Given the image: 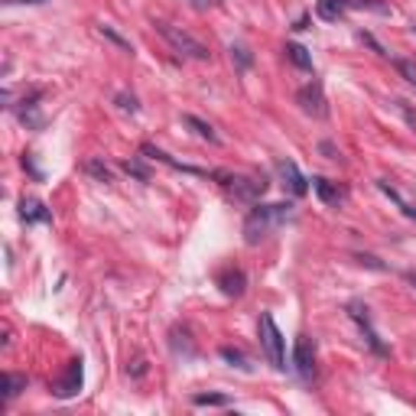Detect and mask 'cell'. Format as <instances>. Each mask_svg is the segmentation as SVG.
Instances as JSON below:
<instances>
[{"label":"cell","instance_id":"obj_1","mask_svg":"<svg viewBox=\"0 0 416 416\" xmlns=\"http://www.w3.org/2000/svg\"><path fill=\"white\" fill-rule=\"evenodd\" d=\"M293 215L289 202H273V205H257L254 212L244 218V241L247 244H260L273 228H280L283 221Z\"/></svg>","mask_w":416,"mask_h":416},{"label":"cell","instance_id":"obj_2","mask_svg":"<svg viewBox=\"0 0 416 416\" xmlns=\"http://www.w3.org/2000/svg\"><path fill=\"white\" fill-rule=\"evenodd\" d=\"M156 33H160L163 39H166V43L179 52V56L196 59V62L208 59V46H205L202 39H196L192 33H186V30H179V26H172V23H156Z\"/></svg>","mask_w":416,"mask_h":416},{"label":"cell","instance_id":"obj_3","mask_svg":"<svg viewBox=\"0 0 416 416\" xmlns=\"http://www.w3.org/2000/svg\"><path fill=\"white\" fill-rule=\"evenodd\" d=\"M260 345H263V351H267V358H270V365L277 367V371H283V367H286V355H283V332L277 329V322H273L270 313L260 315Z\"/></svg>","mask_w":416,"mask_h":416},{"label":"cell","instance_id":"obj_4","mask_svg":"<svg viewBox=\"0 0 416 416\" xmlns=\"http://www.w3.org/2000/svg\"><path fill=\"white\" fill-rule=\"evenodd\" d=\"M82 381H85V371H82V358H75V361H68L65 374H62L59 381L52 384V393H56L59 400L75 397V393L82 391Z\"/></svg>","mask_w":416,"mask_h":416},{"label":"cell","instance_id":"obj_5","mask_svg":"<svg viewBox=\"0 0 416 416\" xmlns=\"http://www.w3.org/2000/svg\"><path fill=\"white\" fill-rule=\"evenodd\" d=\"M296 101L303 104V111L313 114V118H325V114H329V108H325V94H322V85H319V82H309V85L299 88Z\"/></svg>","mask_w":416,"mask_h":416},{"label":"cell","instance_id":"obj_6","mask_svg":"<svg viewBox=\"0 0 416 416\" xmlns=\"http://www.w3.org/2000/svg\"><path fill=\"white\" fill-rule=\"evenodd\" d=\"M228 186H231V192H234V198H241V202H257V198L267 192V179L241 176V179H231Z\"/></svg>","mask_w":416,"mask_h":416},{"label":"cell","instance_id":"obj_7","mask_svg":"<svg viewBox=\"0 0 416 416\" xmlns=\"http://www.w3.org/2000/svg\"><path fill=\"white\" fill-rule=\"evenodd\" d=\"M293 365H296V371H299V377H303V381H309V377L315 374V355H313V345H309L306 335H303V339H296Z\"/></svg>","mask_w":416,"mask_h":416},{"label":"cell","instance_id":"obj_8","mask_svg":"<svg viewBox=\"0 0 416 416\" xmlns=\"http://www.w3.org/2000/svg\"><path fill=\"white\" fill-rule=\"evenodd\" d=\"M277 170H280V176H283V186H289V192H293V196H306L309 179L296 170V163L280 160V163H277Z\"/></svg>","mask_w":416,"mask_h":416},{"label":"cell","instance_id":"obj_9","mask_svg":"<svg viewBox=\"0 0 416 416\" xmlns=\"http://www.w3.org/2000/svg\"><path fill=\"white\" fill-rule=\"evenodd\" d=\"M351 319H355L358 325H361V329H365V339H367V345H371L374 351H377V355H384V345H381V339H377V332L371 329V315H367V306H361V303H351Z\"/></svg>","mask_w":416,"mask_h":416},{"label":"cell","instance_id":"obj_10","mask_svg":"<svg viewBox=\"0 0 416 416\" xmlns=\"http://www.w3.org/2000/svg\"><path fill=\"white\" fill-rule=\"evenodd\" d=\"M313 189H315V196L322 198L325 205H341V202H345V189H341L339 182H329V179L315 176L313 179Z\"/></svg>","mask_w":416,"mask_h":416},{"label":"cell","instance_id":"obj_11","mask_svg":"<svg viewBox=\"0 0 416 416\" xmlns=\"http://www.w3.org/2000/svg\"><path fill=\"white\" fill-rule=\"evenodd\" d=\"M26 374H13V371H7L4 377H0V400H13V397H20V393L26 391Z\"/></svg>","mask_w":416,"mask_h":416},{"label":"cell","instance_id":"obj_12","mask_svg":"<svg viewBox=\"0 0 416 416\" xmlns=\"http://www.w3.org/2000/svg\"><path fill=\"white\" fill-rule=\"evenodd\" d=\"M244 273L241 270H234V267H225V270L218 273V286L228 293V296H241L244 293Z\"/></svg>","mask_w":416,"mask_h":416},{"label":"cell","instance_id":"obj_13","mask_svg":"<svg viewBox=\"0 0 416 416\" xmlns=\"http://www.w3.org/2000/svg\"><path fill=\"white\" fill-rule=\"evenodd\" d=\"M351 7V0H319L315 10H319V17L322 20H339L345 17V10Z\"/></svg>","mask_w":416,"mask_h":416},{"label":"cell","instance_id":"obj_14","mask_svg":"<svg viewBox=\"0 0 416 416\" xmlns=\"http://www.w3.org/2000/svg\"><path fill=\"white\" fill-rule=\"evenodd\" d=\"M20 215H23V221H49L46 205L36 202V198H23V205H20Z\"/></svg>","mask_w":416,"mask_h":416},{"label":"cell","instance_id":"obj_15","mask_svg":"<svg viewBox=\"0 0 416 416\" xmlns=\"http://www.w3.org/2000/svg\"><path fill=\"white\" fill-rule=\"evenodd\" d=\"M182 120H186V127H192L198 137H202V140H208V144H218V134L212 130V124H205V120L196 118V114H186Z\"/></svg>","mask_w":416,"mask_h":416},{"label":"cell","instance_id":"obj_16","mask_svg":"<svg viewBox=\"0 0 416 416\" xmlns=\"http://www.w3.org/2000/svg\"><path fill=\"white\" fill-rule=\"evenodd\" d=\"M286 56H289V62H293V65H299V68H313V56H309L306 46L289 43V46H286Z\"/></svg>","mask_w":416,"mask_h":416},{"label":"cell","instance_id":"obj_17","mask_svg":"<svg viewBox=\"0 0 416 416\" xmlns=\"http://www.w3.org/2000/svg\"><path fill=\"white\" fill-rule=\"evenodd\" d=\"M221 358L228 361L231 367H241V371H251V361H247V355L241 348H231V345H225L221 348Z\"/></svg>","mask_w":416,"mask_h":416},{"label":"cell","instance_id":"obj_18","mask_svg":"<svg viewBox=\"0 0 416 416\" xmlns=\"http://www.w3.org/2000/svg\"><path fill=\"white\" fill-rule=\"evenodd\" d=\"M98 33H101L104 39H111V43H114V46H120V49H124V52H134V46H130V39H124V36H120L118 30H114V26L101 23V26H98Z\"/></svg>","mask_w":416,"mask_h":416},{"label":"cell","instance_id":"obj_19","mask_svg":"<svg viewBox=\"0 0 416 416\" xmlns=\"http://www.w3.org/2000/svg\"><path fill=\"white\" fill-rule=\"evenodd\" d=\"M192 403L196 407H228V397L225 393H196Z\"/></svg>","mask_w":416,"mask_h":416},{"label":"cell","instance_id":"obj_20","mask_svg":"<svg viewBox=\"0 0 416 416\" xmlns=\"http://www.w3.org/2000/svg\"><path fill=\"white\" fill-rule=\"evenodd\" d=\"M85 170L92 172V176L98 179V182H111V170L104 166L101 160H88V163H85Z\"/></svg>","mask_w":416,"mask_h":416},{"label":"cell","instance_id":"obj_21","mask_svg":"<svg viewBox=\"0 0 416 416\" xmlns=\"http://www.w3.org/2000/svg\"><path fill=\"white\" fill-rule=\"evenodd\" d=\"M393 68H397L400 75L407 78L410 85H416V62H410V59H393Z\"/></svg>","mask_w":416,"mask_h":416},{"label":"cell","instance_id":"obj_22","mask_svg":"<svg viewBox=\"0 0 416 416\" xmlns=\"http://www.w3.org/2000/svg\"><path fill=\"white\" fill-rule=\"evenodd\" d=\"M124 170H127L130 176L144 179V182H146V179H150V170H146V166H144V163H140V160H137V156H130V160H124Z\"/></svg>","mask_w":416,"mask_h":416},{"label":"cell","instance_id":"obj_23","mask_svg":"<svg viewBox=\"0 0 416 416\" xmlns=\"http://www.w3.org/2000/svg\"><path fill=\"white\" fill-rule=\"evenodd\" d=\"M377 186H381V189H384V192H387V196H391V198H393V202H397V205H400V208H403V215H410V218H416V208H413V205H407V202H403V198H400V196H397V189H391V186H387V182H377Z\"/></svg>","mask_w":416,"mask_h":416},{"label":"cell","instance_id":"obj_24","mask_svg":"<svg viewBox=\"0 0 416 416\" xmlns=\"http://www.w3.org/2000/svg\"><path fill=\"white\" fill-rule=\"evenodd\" d=\"M231 59L238 62V68H247L251 65V52H247L244 46H231Z\"/></svg>","mask_w":416,"mask_h":416},{"label":"cell","instance_id":"obj_25","mask_svg":"<svg viewBox=\"0 0 416 416\" xmlns=\"http://www.w3.org/2000/svg\"><path fill=\"white\" fill-rule=\"evenodd\" d=\"M118 104H120V111H130V114L137 111V98H134V94H130V98H127V94H118Z\"/></svg>","mask_w":416,"mask_h":416},{"label":"cell","instance_id":"obj_26","mask_svg":"<svg viewBox=\"0 0 416 416\" xmlns=\"http://www.w3.org/2000/svg\"><path fill=\"white\" fill-rule=\"evenodd\" d=\"M400 111H403V118H407V124H410V127H416V111L410 108L407 101H400Z\"/></svg>","mask_w":416,"mask_h":416},{"label":"cell","instance_id":"obj_27","mask_svg":"<svg viewBox=\"0 0 416 416\" xmlns=\"http://www.w3.org/2000/svg\"><path fill=\"white\" fill-rule=\"evenodd\" d=\"M189 4H192V7H212L215 0H189Z\"/></svg>","mask_w":416,"mask_h":416},{"label":"cell","instance_id":"obj_28","mask_svg":"<svg viewBox=\"0 0 416 416\" xmlns=\"http://www.w3.org/2000/svg\"><path fill=\"white\" fill-rule=\"evenodd\" d=\"M4 4H43V0H4Z\"/></svg>","mask_w":416,"mask_h":416}]
</instances>
